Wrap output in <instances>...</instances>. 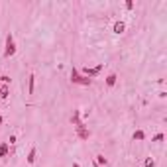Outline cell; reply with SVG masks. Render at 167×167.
I'll return each instance as SVG.
<instances>
[{
  "label": "cell",
  "instance_id": "cell-1",
  "mask_svg": "<svg viewBox=\"0 0 167 167\" xmlns=\"http://www.w3.org/2000/svg\"><path fill=\"white\" fill-rule=\"evenodd\" d=\"M71 83H75V85H83V86H89V85L92 83V79L81 75V73H79V69H77V67H73V69H71Z\"/></svg>",
  "mask_w": 167,
  "mask_h": 167
},
{
  "label": "cell",
  "instance_id": "cell-2",
  "mask_svg": "<svg viewBox=\"0 0 167 167\" xmlns=\"http://www.w3.org/2000/svg\"><path fill=\"white\" fill-rule=\"evenodd\" d=\"M16 53V41H14V34H6V43H4V57L8 59Z\"/></svg>",
  "mask_w": 167,
  "mask_h": 167
},
{
  "label": "cell",
  "instance_id": "cell-3",
  "mask_svg": "<svg viewBox=\"0 0 167 167\" xmlns=\"http://www.w3.org/2000/svg\"><path fill=\"white\" fill-rule=\"evenodd\" d=\"M102 69H104V65H102V63L97 65V67H91V69H89V67H85V69H83V75H85V77H89V79H92V77H97Z\"/></svg>",
  "mask_w": 167,
  "mask_h": 167
},
{
  "label": "cell",
  "instance_id": "cell-4",
  "mask_svg": "<svg viewBox=\"0 0 167 167\" xmlns=\"http://www.w3.org/2000/svg\"><path fill=\"white\" fill-rule=\"evenodd\" d=\"M71 124H73L75 128H83V126H85L83 122H81V110H79V108H77V110H73V116H71Z\"/></svg>",
  "mask_w": 167,
  "mask_h": 167
},
{
  "label": "cell",
  "instance_id": "cell-5",
  "mask_svg": "<svg viewBox=\"0 0 167 167\" xmlns=\"http://www.w3.org/2000/svg\"><path fill=\"white\" fill-rule=\"evenodd\" d=\"M112 32H114L116 35L124 34V32H126V24H124L122 20H116V22H114V26H112Z\"/></svg>",
  "mask_w": 167,
  "mask_h": 167
},
{
  "label": "cell",
  "instance_id": "cell-6",
  "mask_svg": "<svg viewBox=\"0 0 167 167\" xmlns=\"http://www.w3.org/2000/svg\"><path fill=\"white\" fill-rule=\"evenodd\" d=\"M77 138H79V140H89V138H91V130L86 126L77 128Z\"/></svg>",
  "mask_w": 167,
  "mask_h": 167
},
{
  "label": "cell",
  "instance_id": "cell-7",
  "mask_svg": "<svg viewBox=\"0 0 167 167\" xmlns=\"http://www.w3.org/2000/svg\"><path fill=\"white\" fill-rule=\"evenodd\" d=\"M26 159H28V163H30V165H34V163H35V159H38V148L34 146V148L30 149V154H28Z\"/></svg>",
  "mask_w": 167,
  "mask_h": 167
},
{
  "label": "cell",
  "instance_id": "cell-8",
  "mask_svg": "<svg viewBox=\"0 0 167 167\" xmlns=\"http://www.w3.org/2000/svg\"><path fill=\"white\" fill-rule=\"evenodd\" d=\"M8 94H10V85H0V98L6 100Z\"/></svg>",
  "mask_w": 167,
  "mask_h": 167
},
{
  "label": "cell",
  "instance_id": "cell-9",
  "mask_svg": "<svg viewBox=\"0 0 167 167\" xmlns=\"http://www.w3.org/2000/svg\"><path fill=\"white\" fill-rule=\"evenodd\" d=\"M132 140H134V142H142V140H146V132H144V130H136V132L132 134Z\"/></svg>",
  "mask_w": 167,
  "mask_h": 167
},
{
  "label": "cell",
  "instance_id": "cell-10",
  "mask_svg": "<svg viewBox=\"0 0 167 167\" xmlns=\"http://www.w3.org/2000/svg\"><path fill=\"white\" fill-rule=\"evenodd\" d=\"M8 151H10L8 142H2V144H0V157H6V155H8Z\"/></svg>",
  "mask_w": 167,
  "mask_h": 167
},
{
  "label": "cell",
  "instance_id": "cell-11",
  "mask_svg": "<svg viewBox=\"0 0 167 167\" xmlns=\"http://www.w3.org/2000/svg\"><path fill=\"white\" fill-rule=\"evenodd\" d=\"M116 81H118V75H116V73H110V75L106 77V86H114Z\"/></svg>",
  "mask_w": 167,
  "mask_h": 167
},
{
  "label": "cell",
  "instance_id": "cell-12",
  "mask_svg": "<svg viewBox=\"0 0 167 167\" xmlns=\"http://www.w3.org/2000/svg\"><path fill=\"white\" fill-rule=\"evenodd\" d=\"M34 89H35V75H30V79H28V92L34 94Z\"/></svg>",
  "mask_w": 167,
  "mask_h": 167
},
{
  "label": "cell",
  "instance_id": "cell-13",
  "mask_svg": "<svg viewBox=\"0 0 167 167\" xmlns=\"http://www.w3.org/2000/svg\"><path fill=\"white\" fill-rule=\"evenodd\" d=\"M94 161H97V165H98V167H100V165H108V159H106L102 154H98L97 157H94Z\"/></svg>",
  "mask_w": 167,
  "mask_h": 167
},
{
  "label": "cell",
  "instance_id": "cell-14",
  "mask_svg": "<svg viewBox=\"0 0 167 167\" xmlns=\"http://www.w3.org/2000/svg\"><path fill=\"white\" fill-rule=\"evenodd\" d=\"M144 167H155V159L146 157V161H144Z\"/></svg>",
  "mask_w": 167,
  "mask_h": 167
},
{
  "label": "cell",
  "instance_id": "cell-15",
  "mask_svg": "<svg viewBox=\"0 0 167 167\" xmlns=\"http://www.w3.org/2000/svg\"><path fill=\"white\" fill-rule=\"evenodd\" d=\"M0 85H10V77L8 75H0Z\"/></svg>",
  "mask_w": 167,
  "mask_h": 167
},
{
  "label": "cell",
  "instance_id": "cell-16",
  "mask_svg": "<svg viewBox=\"0 0 167 167\" xmlns=\"http://www.w3.org/2000/svg\"><path fill=\"white\" fill-rule=\"evenodd\" d=\"M163 138H165V136H163L161 132H159V134H155L154 138H151V142H163Z\"/></svg>",
  "mask_w": 167,
  "mask_h": 167
},
{
  "label": "cell",
  "instance_id": "cell-17",
  "mask_svg": "<svg viewBox=\"0 0 167 167\" xmlns=\"http://www.w3.org/2000/svg\"><path fill=\"white\" fill-rule=\"evenodd\" d=\"M124 6H126L128 10H132V8H134V2H132V0H126V4H124Z\"/></svg>",
  "mask_w": 167,
  "mask_h": 167
},
{
  "label": "cell",
  "instance_id": "cell-18",
  "mask_svg": "<svg viewBox=\"0 0 167 167\" xmlns=\"http://www.w3.org/2000/svg\"><path fill=\"white\" fill-rule=\"evenodd\" d=\"M8 142H10V144H16V142H18V138H16V136H14V134H12V136H10V140H8Z\"/></svg>",
  "mask_w": 167,
  "mask_h": 167
},
{
  "label": "cell",
  "instance_id": "cell-19",
  "mask_svg": "<svg viewBox=\"0 0 167 167\" xmlns=\"http://www.w3.org/2000/svg\"><path fill=\"white\" fill-rule=\"evenodd\" d=\"M73 167H81V165H79V163H73Z\"/></svg>",
  "mask_w": 167,
  "mask_h": 167
},
{
  "label": "cell",
  "instance_id": "cell-20",
  "mask_svg": "<svg viewBox=\"0 0 167 167\" xmlns=\"http://www.w3.org/2000/svg\"><path fill=\"white\" fill-rule=\"evenodd\" d=\"M0 124H2V114H0Z\"/></svg>",
  "mask_w": 167,
  "mask_h": 167
}]
</instances>
